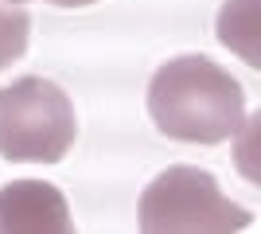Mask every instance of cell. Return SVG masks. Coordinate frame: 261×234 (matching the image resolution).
<instances>
[{
    "label": "cell",
    "mask_w": 261,
    "mask_h": 234,
    "mask_svg": "<svg viewBox=\"0 0 261 234\" xmlns=\"http://www.w3.org/2000/svg\"><path fill=\"white\" fill-rule=\"evenodd\" d=\"M246 226H253V215L230 203L211 172L191 164L160 172L141 195V230L148 234H226Z\"/></svg>",
    "instance_id": "3"
},
{
    "label": "cell",
    "mask_w": 261,
    "mask_h": 234,
    "mask_svg": "<svg viewBox=\"0 0 261 234\" xmlns=\"http://www.w3.org/2000/svg\"><path fill=\"white\" fill-rule=\"evenodd\" d=\"M148 113L156 129L187 145H218L246 121V90L230 70L203 55L168 59L152 74Z\"/></svg>",
    "instance_id": "1"
},
{
    "label": "cell",
    "mask_w": 261,
    "mask_h": 234,
    "mask_svg": "<svg viewBox=\"0 0 261 234\" xmlns=\"http://www.w3.org/2000/svg\"><path fill=\"white\" fill-rule=\"evenodd\" d=\"M63 191L39 179H16L0 191V234H70Z\"/></svg>",
    "instance_id": "4"
},
{
    "label": "cell",
    "mask_w": 261,
    "mask_h": 234,
    "mask_svg": "<svg viewBox=\"0 0 261 234\" xmlns=\"http://www.w3.org/2000/svg\"><path fill=\"white\" fill-rule=\"evenodd\" d=\"M28 39H32V16H28V8L12 4V0H0V70L12 67L16 59H23Z\"/></svg>",
    "instance_id": "5"
},
{
    "label": "cell",
    "mask_w": 261,
    "mask_h": 234,
    "mask_svg": "<svg viewBox=\"0 0 261 234\" xmlns=\"http://www.w3.org/2000/svg\"><path fill=\"white\" fill-rule=\"evenodd\" d=\"M78 137L74 106L47 78H16L0 90V156L28 164H59Z\"/></svg>",
    "instance_id": "2"
},
{
    "label": "cell",
    "mask_w": 261,
    "mask_h": 234,
    "mask_svg": "<svg viewBox=\"0 0 261 234\" xmlns=\"http://www.w3.org/2000/svg\"><path fill=\"white\" fill-rule=\"evenodd\" d=\"M12 4H28V0H12ZM43 4H55V8H86L94 0H43Z\"/></svg>",
    "instance_id": "7"
},
{
    "label": "cell",
    "mask_w": 261,
    "mask_h": 234,
    "mask_svg": "<svg viewBox=\"0 0 261 234\" xmlns=\"http://www.w3.org/2000/svg\"><path fill=\"white\" fill-rule=\"evenodd\" d=\"M242 35H253V0H226L222 16H218V39H222V47H230L246 59Z\"/></svg>",
    "instance_id": "6"
}]
</instances>
